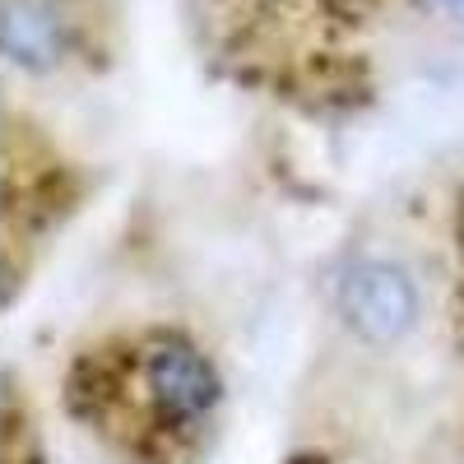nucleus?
<instances>
[{"label":"nucleus","mask_w":464,"mask_h":464,"mask_svg":"<svg viewBox=\"0 0 464 464\" xmlns=\"http://www.w3.org/2000/svg\"><path fill=\"white\" fill-rule=\"evenodd\" d=\"M135 400L144 409V432L168 437V446H196L223 404V381L209 353L181 334H149L135 358Z\"/></svg>","instance_id":"obj_1"},{"label":"nucleus","mask_w":464,"mask_h":464,"mask_svg":"<svg viewBox=\"0 0 464 464\" xmlns=\"http://www.w3.org/2000/svg\"><path fill=\"white\" fill-rule=\"evenodd\" d=\"M334 306L343 325L353 330L372 348H395L418 330L422 297L418 284L409 279V269L395 260H358L348 265V275L339 279Z\"/></svg>","instance_id":"obj_2"},{"label":"nucleus","mask_w":464,"mask_h":464,"mask_svg":"<svg viewBox=\"0 0 464 464\" xmlns=\"http://www.w3.org/2000/svg\"><path fill=\"white\" fill-rule=\"evenodd\" d=\"M5 56L28 74H52L74 56L80 19L70 0H5Z\"/></svg>","instance_id":"obj_3"}]
</instances>
